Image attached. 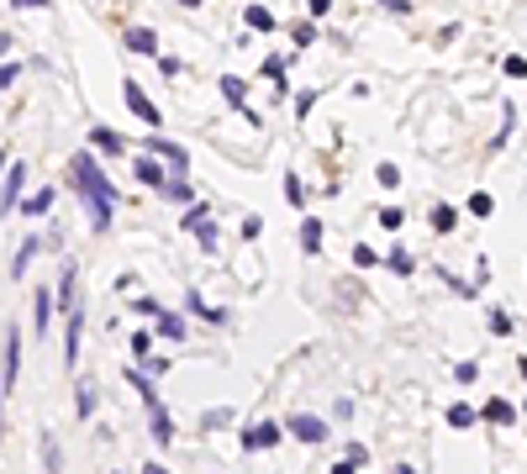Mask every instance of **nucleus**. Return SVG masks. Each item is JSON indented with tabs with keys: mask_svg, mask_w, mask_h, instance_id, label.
<instances>
[{
	"mask_svg": "<svg viewBox=\"0 0 527 474\" xmlns=\"http://www.w3.org/2000/svg\"><path fill=\"white\" fill-rule=\"evenodd\" d=\"M385 11H411V0H385Z\"/></svg>",
	"mask_w": 527,
	"mask_h": 474,
	"instance_id": "obj_31",
	"label": "nucleus"
},
{
	"mask_svg": "<svg viewBox=\"0 0 527 474\" xmlns=\"http://www.w3.org/2000/svg\"><path fill=\"white\" fill-rule=\"evenodd\" d=\"M243 90H248V84H243V79H232V74L222 79V95H227V100H232L238 111H243Z\"/></svg>",
	"mask_w": 527,
	"mask_h": 474,
	"instance_id": "obj_15",
	"label": "nucleus"
},
{
	"mask_svg": "<svg viewBox=\"0 0 527 474\" xmlns=\"http://www.w3.org/2000/svg\"><path fill=\"white\" fill-rule=\"evenodd\" d=\"M312 6V16H322V11H333V0H306Z\"/></svg>",
	"mask_w": 527,
	"mask_h": 474,
	"instance_id": "obj_30",
	"label": "nucleus"
},
{
	"mask_svg": "<svg viewBox=\"0 0 527 474\" xmlns=\"http://www.w3.org/2000/svg\"><path fill=\"white\" fill-rule=\"evenodd\" d=\"M11 6H32V11H37V6H48V0H11Z\"/></svg>",
	"mask_w": 527,
	"mask_h": 474,
	"instance_id": "obj_32",
	"label": "nucleus"
},
{
	"mask_svg": "<svg viewBox=\"0 0 527 474\" xmlns=\"http://www.w3.org/2000/svg\"><path fill=\"white\" fill-rule=\"evenodd\" d=\"M185 6H201V0H185Z\"/></svg>",
	"mask_w": 527,
	"mask_h": 474,
	"instance_id": "obj_33",
	"label": "nucleus"
},
{
	"mask_svg": "<svg viewBox=\"0 0 527 474\" xmlns=\"http://www.w3.org/2000/svg\"><path fill=\"white\" fill-rule=\"evenodd\" d=\"M121 95H127V106H132V116H143L148 127H158V106H153V100H148L143 90H137V84H121Z\"/></svg>",
	"mask_w": 527,
	"mask_h": 474,
	"instance_id": "obj_3",
	"label": "nucleus"
},
{
	"mask_svg": "<svg viewBox=\"0 0 527 474\" xmlns=\"http://www.w3.org/2000/svg\"><path fill=\"white\" fill-rule=\"evenodd\" d=\"M16 348H22V332L6 327V374H0V390H11V385H16Z\"/></svg>",
	"mask_w": 527,
	"mask_h": 474,
	"instance_id": "obj_6",
	"label": "nucleus"
},
{
	"mask_svg": "<svg viewBox=\"0 0 527 474\" xmlns=\"http://www.w3.org/2000/svg\"><path fill=\"white\" fill-rule=\"evenodd\" d=\"M469 211H475V216H491V195H485V190H480V195H469Z\"/></svg>",
	"mask_w": 527,
	"mask_h": 474,
	"instance_id": "obj_26",
	"label": "nucleus"
},
{
	"mask_svg": "<svg viewBox=\"0 0 527 474\" xmlns=\"http://www.w3.org/2000/svg\"><path fill=\"white\" fill-rule=\"evenodd\" d=\"M185 227H190V232L201 237V248H216V227H211V211H206V206H190Z\"/></svg>",
	"mask_w": 527,
	"mask_h": 474,
	"instance_id": "obj_2",
	"label": "nucleus"
},
{
	"mask_svg": "<svg viewBox=\"0 0 527 474\" xmlns=\"http://www.w3.org/2000/svg\"><path fill=\"white\" fill-rule=\"evenodd\" d=\"M22 179H26V169H22V164H11V169H6V211H11V206H16V195H22Z\"/></svg>",
	"mask_w": 527,
	"mask_h": 474,
	"instance_id": "obj_10",
	"label": "nucleus"
},
{
	"mask_svg": "<svg viewBox=\"0 0 527 474\" xmlns=\"http://www.w3.org/2000/svg\"><path fill=\"white\" fill-rule=\"evenodd\" d=\"M485 416H491V422H512V401H485Z\"/></svg>",
	"mask_w": 527,
	"mask_h": 474,
	"instance_id": "obj_16",
	"label": "nucleus"
},
{
	"mask_svg": "<svg viewBox=\"0 0 527 474\" xmlns=\"http://www.w3.org/2000/svg\"><path fill=\"white\" fill-rule=\"evenodd\" d=\"M385 263H390L395 274H411V259H406V253H401V248H395V253H385Z\"/></svg>",
	"mask_w": 527,
	"mask_h": 474,
	"instance_id": "obj_21",
	"label": "nucleus"
},
{
	"mask_svg": "<svg viewBox=\"0 0 527 474\" xmlns=\"http://www.w3.org/2000/svg\"><path fill=\"white\" fill-rule=\"evenodd\" d=\"M248 26L253 32H275V11L269 6H248Z\"/></svg>",
	"mask_w": 527,
	"mask_h": 474,
	"instance_id": "obj_11",
	"label": "nucleus"
},
{
	"mask_svg": "<svg viewBox=\"0 0 527 474\" xmlns=\"http://www.w3.org/2000/svg\"><path fill=\"white\" fill-rule=\"evenodd\" d=\"M164 195H174V201H190V185H185V179H169Z\"/></svg>",
	"mask_w": 527,
	"mask_h": 474,
	"instance_id": "obj_25",
	"label": "nucleus"
},
{
	"mask_svg": "<svg viewBox=\"0 0 527 474\" xmlns=\"http://www.w3.org/2000/svg\"><path fill=\"white\" fill-rule=\"evenodd\" d=\"M158 327H164V337H185V321L180 316H158Z\"/></svg>",
	"mask_w": 527,
	"mask_h": 474,
	"instance_id": "obj_22",
	"label": "nucleus"
},
{
	"mask_svg": "<svg viewBox=\"0 0 527 474\" xmlns=\"http://www.w3.org/2000/svg\"><path fill=\"white\" fill-rule=\"evenodd\" d=\"M153 438L164 443V448H169V443H174V422H169V416L158 411V401H153Z\"/></svg>",
	"mask_w": 527,
	"mask_h": 474,
	"instance_id": "obj_13",
	"label": "nucleus"
},
{
	"mask_svg": "<svg viewBox=\"0 0 527 474\" xmlns=\"http://www.w3.org/2000/svg\"><path fill=\"white\" fill-rule=\"evenodd\" d=\"M285 427H290V438H300V443H322L327 438V427L316 422V416H290Z\"/></svg>",
	"mask_w": 527,
	"mask_h": 474,
	"instance_id": "obj_5",
	"label": "nucleus"
},
{
	"mask_svg": "<svg viewBox=\"0 0 527 474\" xmlns=\"http://www.w3.org/2000/svg\"><path fill=\"white\" fill-rule=\"evenodd\" d=\"M90 142H96L100 153H121V137H116V132H106V127H96V132H90Z\"/></svg>",
	"mask_w": 527,
	"mask_h": 474,
	"instance_id": "obj_14",
	"label": "nucleus"
},
{
	"mask_svg": "<svg viewBox=\"0 0 527 474\" xmlns=\"http://www.w3.org/2000/svg\"><path fill=\"white\" fill-rule=\"evenodd\" d=\"M127 47H132V53H158V37L143 32V26H132V32H127Z\"/></svg>",
	"mask_w": 527,
	"mask_h": 474,
	"instance_id": "obj_9",
	"label": "nucleus"
},
{
	"mask_svg": "<svg viewBox=\"0 0 527 474\" xmlns=\"http://www.w3.org/2000/svg\"><path fill=\"white\" fill-rule=\"evenodd\" d=\"M285 195H290V206H300V201H306V190H300V179H296V174L285 179Z\"/></svg>",
	"mask_w": 527,
	"mask_h": 474,
	"instance_id": "obj_27",
	"label": "nucleus"
},
{
	"mask_svg": "<svg viewBox=\"0 0 527 474\" xmlns=\"http://www.w3.org/2000/svg\"><path fill=\"white\" fill-rule=\"evenodd\" d=\"M454 222H459L454 206H438V211H432V227H438V232H454Z\"/></svg>",
	"mask_w": 527,
	"mask_h": 474,
	"instance_id": "obj_17",
	"label": "nucleus"
},
{
	"mask_svg": "<svg viewBox=\"0 0 527 474\" xmlns=\"http://www.w3.org/2000/svg\"><path fill=\"white\" fill-rule=\"evenodd\" d=\"M374 174H380V185H385V190H395V185H401V169H395V164H380Z\"/></svg>",
	"mask_w": 527,
	"mask_h": 474,
	"instance_id": "obj_19",
	"label": "nucleus"
},
{
	"mask_svg": "<svg viewBox=\"0 0 527 474\" xmlns=\"http://www.w3.org/2000/svg\"><path fill=\"white\" fill-rule=\"evenodd\" d=\"M148 153L169 158L174 169H190V153H185V148H174V142H164V137H148Z\"/></svg>",
	"mask_w": 527,
	"mask_h": 474,
	"instance_id": "obj_7",
	"label": "nucleus"
},
{
	"mask_svg": "<svg viewBox=\"0 0 527 474\" xmlns=\"http://www.w3.org/2000/svg\"><path fill=\"white\" fill-rule=\"evenodd\" d=\"M448 422H454V427H469V422H475V411H469V406H448Z\"/></svg>",
	"mask_w": 527,
	"mask_h": 474,
	"instance_id": "obj_23",
	"label": "nucleus"
},
{
	"mask_svg": "<svg viewBox=\"0 0 527 474\" xmlns=\"http://www.w3.org/2000/svg\"><path fill=\"white\" fill-rule=\"evenodd\" d=\"M190 311H201V316H206V321H222V311H216V306H206V300H201V296H190Z\"/></svg>",
	"mask_w": 527,
	"mask_h": 474,
	"instance_id": "obj_24",
	"label": "nucleus"
},
{
	"mask_svg": "<svg viewBox=\"0 0 527 474\" xmlns=\"http://www.w3.org/2000/svg\"><path fill=\"white\" fill-rule=\"evenodd\" d=\"M137 179H143V185H158V190L169 185V179H164V169H158L153 158H137Z\"/></svg>",
	"mask_w": 527,
	"mask_h": 474,
	"instance_id": "obj_12",
	"label": "nucleus"
},
{
	"mask_svg": "<svg viewBox=\"0 0 527 474\" xmlns=\"http://www.w3.org/2000/svg\"><path fill=\"white\" fill-rule=\"evenodd\" d=\"M275 443H280V427H275V422H259V427H248V432H243V448H248V453L275 448Z\"/></svg>",
	"mask_w": 527,
	"mask_h": 474,
	"instance_id": "obj_4",
	"label": "nucleus"
},
{
	"mask_svg": "<svg viewBox=\"0 0 527 474\" xmlns=\"http://www.w3.org/2000/svg\"><path fill=\"white\" fill-rule=\"evenodd\" d=\"M48 206H53V190H37V195L22 206V211H26V216H37V211H48Z\"/></svg>",
	"mask_w": 527,
	"mask_h": 474,
	"instance_id": "obj_18",
	"label": "nucleus"
},
{
	"mask_svg": "<svg viewBox=\"0 0 527 474\" xmlns=\"http://www.w3.org/2000/svg\"><path fill=\"white\" fill-rule=\"evenodd\" d=\"M32 253H37V243H22V253H16V263H11V274H22V269H26V259H32Z\"/></svg>",
	"mask_w": 527,
	"mask_h": 474,
	"instance_id": "obj_28",
	"label": "nucleus"
},
{
	"mask_svg": "<svg viewBox=\"0 0 527 474\" xmlns=\"http://www.w3.org/2000/svg\"><path fill=\"white\" fill-rule=\"evenodd\" d=\"M48 316H53V296H37V332L48 327Z\"/></svg>",
	"mask_w": 527,
	"mask_h": 474,
	"instance_id": "obj_20",
	"label": "nucleus"
},
{
	"mask_svg": "<svg viewBox=\"0 0 527 474\" xmlns=\"http://www.w3.org/2000/svg\"><path fill=\"white\" fill-rule=\"evenodd\" d=\"M69 169H74V185H79V190H84V201H90V211H96V232H106L111 206H116V190L106 185V174L96 169V158H90V153H79Z\"/></svg>",
	"mask_w": 527,
	"mask_h": 474,
	"instance_id": "obj_1",
	"label": "nucleus"
},
{
	"mask_svg": "<svg viewBox=\"0 0 527 474\" xmlns=\"http://www.w3.org/2000/svg\"><path fill=\"white\" fill-rule=\"evenodd\" d=\"M300 248H306V253L322 248V222H316V216H306V222H300Z\"/></svg>",
	"mask_w": 527,
	"mask_h": 474,
	"instance_id": "obj_8",
	"label": "nucleus"
},
{
	"mask_svg": "<svg viewBox=\"0 0 527 474\" xmlns=\"http://www.w3.org/2000/svg\"><path fill=\"white\" fill-rule=\"evenodd\" d=\"M506 74H512V79H522V74H527V59H517V53H512V59H506Z\"/></svg>",
	"mask_w": 527,
	"mask_h": 474,
	"instance_id": "obj_29",
	"label": "nucleus"
}]
</instances>
